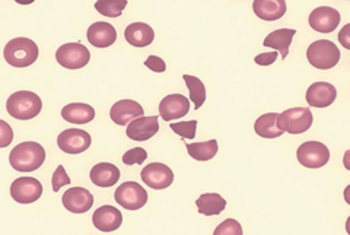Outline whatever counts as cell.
Here are the masks:
<instances>
[{
    "instance_id": "30bf717a",
    "label": "cell",
    "mask_w": 350,
    "mask_h": 235,
    "mask_svg": "<svg viewBox=\"0 0 350 235\" xmlns=\"http://www.w3.org/2000/svg\"><path fill=\"white\" fill-rule=\"evenodd\" d=\"M91 142H92L91 134L82 129L63 130L57 138L59 148L64 153H69V155H78L85 152L86 149H90Z\"/></svg>"
},
{
    "instance_id": "7a4b0ae2",
    "label": "cell",
    "mask_w": 350,
    "mask_h": 235,
    "mask_svg": "<svg viewBox=\"0 0 350 235\" xmlns=\"http://www.w3.org/2000/svg\"><path fill=\"white\" fill-rule=\"evenodd\" d=\"M38 46L36 41L27 37L10 40L3 49V58L8 64L14 67H28L38 59Z\"/></svg>"
},
{
    "instance_id": "1f68e13d",
    "label": "cell",
    "mask_w": 350,
    "mask_h": 235,
    "mask_svg": "<svg viewBox=\"0 0 350 235\" xmlns=\"http://www.w3.org/2000/svg\"><path fill=\"white\" fill-rule=\"evenodd\" d=\"M148 158V152L144 148H133L123 155V162L126 165H142Z\"/></svg>"
},
{
    "instance_id": "e0dca14e",
    "label": "cell",
    "mask_w": 350,
    "mask_h": 235,
    "mask_svg": "<svg viewBox=\"0 0 350 235\" xmlns=\"http://www.w3.org/2000/svg\"><path fill=\"white\" fill-rule=\"evenodd\" d=\"M337 98V89L328 82H315L306 91V103L310 107L327 108L330 107Z\"/></svg>"
},
{
    "instance_id": "ffe728a7",
    "label": "cell",
    "mask_w": 350,
    "mask_h": 235,
    "mask_svg": "<svg viewBox=\"0 0 350 235\" xmlns=\"http://www.w3.org/2000/svg\"><path fill=\"white\" fill-rule=\"evenodd\" d=\"M124 38L130 46L144 49L150 46L153 40H155V32L145 22H133V24H130L124 29Z\"/></svg>"
},
{
    "instance_id": "4dcf8cb0",
    "label": "cell",
    "mask_w": 350,
    "mask_h": 235,
    "mask_svg": "<svg viewBox=\"0 0 350 235\" xmlns=\"http://www.w3.org/2000/svg\"><path fill=\"white\" fill-rule=\"evenodd\" d=\"M215 235H243V227L235 219H226L215 231Z\"/></svg>"
},
{
    "instance_id": "ba28073f",
    "label": "cell",
    "mask_w": 350,
    "mask_h": 235,
    "mask_svg": "<svg viewBox=\"0 0 350 235\" xmlns=\"http://www.w3.org/2000/svg\"><path fill=\"white\" fill-rule=\"evenodd\" d=\"M297 156L299 164L306 168H321L330 161V151L321 142L308 140L298 148Z\"/></svg>"
},
{
    "instance_id": "cb8c5ba5",
    "label": "cell",
    "mask_w": 350,
    "mask_h": 235,
    "mask_svg": "<svg viewBox=\"0 0 350 235\" xmlns=\"http://www.w3.org/2000/svg\"><path fill=\"white\" fill-rule=\"evenodd\" d=\"M62 117L66 121L75 123V125H86V123H91L95 119V110L90 104L72 103L63 107Z\"/></svg>"
},
{
    "instance_id": "d590c367",
    "label": "cell",
    "mask_w": 350,
    "mask_h": 235,
    "mask_svg": "<svg viewBox=\"0 0 350 235\" xmlns=\"http://www.w3.org/2000/svg\"><path fill=\"white\" fill-rule=\"evenodd\" d=\"M278 51H270V53H261L254 58V62L258 66H270L278 60Z\"/></svg>"
},
{
    "instance_id": "5bb4252c",
    "label": "cell",
    "mask_w": 350,
    "mask_h": 235,
    "mask_svg": "<svg viewBox=\"0 0 350 235\" xmlns=\"http://www.w3.org/2000/svg\"><path fill=\"white\" fill-rule=\"evenodd\" d=\"M159 130V121L157 116L137 117L127 125L126 134L133 142H146L152 139Z\"/></svg>"
},
{
    "instance_id": "8fae6325",
    "label": "cell",
    "mask_w": 350,
    "mask_h": 235,
    "mask_svg": "<svg viewBox=\"0 0 350 235\" xmlns=\"http://www.w3.org/2000/svg\"><path fill=\"white\" fill-rule=\"evenodd\" d=\"M142 182L153 190L168 188L174 183V173L171 168L162 162H152L140 173Z\"/></svg>"
},
{
    "instance_id": "7c38bea8",
    "label": "cell",
    "mask_w": 350,
    "mask_h": 235,
    "mask_svg": "<svg viewBox=\"0 0 350 235\" xmlns=\"http://www.w3.org/2000/svg\"><path fill=\"white\" fill-rule=\"evenodd\" d=\"M342 15L338 14V10L330 6H320L315 8L310 14V25L312 29L321 34H328L337 29L338 24H340Z\"/></svg>"
},
{
    "instance_id": "9a60e30c",
    "label": "cell",
    "mask_w": 350,
    "mask_h": 235,
    "mask_svg": "<svg viewBox=\"0 0 350 235\" xmlns=\"http://www.w3.org/2000/svg\"><path fill=\"white\" fill-rule=\"evenodd\" d=\"M190 111V99L181 94L167 95L159 104V116L165 120H177L189 114Z\"/></svg>"
},
{
    "instance_id": "836d02e7",
    "label": "cell",
    "mask_w": 350,
    "mask_h": 235,
    "mask_svg": "<svg viewBox=\"0 0 350 235\" xmlns=\"http://www.w3.org/2000/svg\"><path fill=\"white\" fill-rule=\"evenodd\" d=\"M14 139V130L5 120H0V147L6 148Z\"/></svg>"
},
{
    "instance_id": "d6986e66",
    "label": "cell",
    "mask_w": 350,
    "mask_h": 235,
    "mask_svg": "<svg viewBox=\"0 0 350 235\" xmlns=\"http://www.w3.org/2000/svg\"><path fill=\"white\" fill-rule=\"evenodd\" d=\"M92 223L96 230H100L103 232H113L122 227L123 215L117 208L111 205H105L98 208L94 212Z\"/></svg>"
},
{
    "instance_id": "484cf974",
    "label": "cell",
    "mask_w": 350,
    "mask_h": 235,
    "mask_svg": "<svg viewBox=\"0 0 350 235\" xmlns=\"http://www.w3.org/2000/svg\"><path fill=\"white\" fill-rule=\"evenodd\" d=\"M278 119H279L278 113L262 114L256 121L254 132L260 138H265V139L280 138L284 132L278 126Z\"/></svg>"
},
{
    "instance_id": "3957f363",
    "label": "cell",
    "mask_w": 350,
    "mask_h": 235,
    "mask_svg": "<svg viewBox=\"0 0 350 235\" xmlns=\"http://www.w3.org/2000/svg\"><path fill=\"white\" fill-rule=\"evenodd\" d=\"M6 110L16 120H31L41 113L42 101L36 92L18 91L8 98Z\"/></svg>"
},
{
    "instance_id": "f1b7e54d",
    "label": "cell",
    "mask_w": 350,
    "mask_h": 235,
    "mask_svg": "<svg viewBox=\"0 0 350 235\" xmlns=\"http://www.w3.org/2000/svg\"><path fill=\"white\" fill-rule=\"evenodd\" d=\"M127 6V0H98L95 2V9L104 16L118 18L123 14Z\"/></svg>"
},
{
    "instance_id": "d6a6232c",
    "label": "cell",
    "mask_w": 350,
    "mask_h": 235,
    "mask_svg": "<svg viewBox=\"0 0 350 235\" xmlns=\"http://www.w3.org/2000/svg\"><path fill=\"white\" fill-rule=\"evenodd\" d=\"M69 184H70V177L68 175V173H66L64 166H63V165H59V166L56 168V171H54L53 177H51L53 192L57 193L63 186H69Z\"/></svg>"
},
{
    "instance_id": "8992f818",
    "label": "cell",
    "mask_w": 350,
    "mask_h": 235,
    "mask_svg": "<svg viewBox=\"0 0 350 235\" xmlns=\"http://www.w3.org/2000/svg\"><path fill=\"white\" fill-rule=\"evenodd\" d=\"M114 199L126 210H137L148 203V192L136 182H126L116 188Z\"/></svg>"
},
{
    "instance_id": "52a82bcc",
    "label": "cell",
    "mask_w": 350,
    "mask_h": 235,
    "mask_svg": "<svg viewBox=\"0 0 350 235\" xmlns=\"http://www.w3.org/2000/svg\"><path fill=\"white\" fill-rule=\"evenodd\" d=\"M56 60L66 69H82L91 60V53L81 42L63 44L56 51Z\"/></svg>"
},
{
    "instance_id": "e575fe53",
    "label": "cell",
    "mask_w": 350,
    "mask_h": 235,
    "mask_svg": "<svg viewBox=\"0 0 350 235\" xmlns=\"http://www.w3.org/2000/svg\"><path fill=\"white\" fill-rule=\"evenodd\" d=\"M145 66L148 69H150L152 72L157 73H163L167 71V64L158 55H149V58L145 60Z\"/></svg>"
},
{
    "instance_id": "44dd1931",
    "label": "cell",
    "mask_w": 350,
    "mask_h": 235,
    "mask_svg": "<svg viewBox=\"0 0 350 235\" xmlns=\"http://www.w3.org/2000/svg\"><path fill=\"white\" fill-rule=\"evenodd\" d=\"M297 34V29L291 28H280L270 32L269 36L262 41V46L269 49H275V51H280V59L284 60L289 54V47L292 44L293 36Z\"/></svg>"
},
{
    "instance_id": "277c9868",
    "label": "cell",
    "mask_w": 350,
    "mask_h": 235,
    "mask_svg": "<svg viewBox=\"0 0 350 235\" xmlns=\"http://www.w3.org/2000/svg\"><path fill=\"white\" fill-rule=\"evenodd\" d=\"M340 58V50L330 40H317L306 50V59H308L310 64L320 71L333 69Z\"/></svg>"
},
{
    "instance_id": "7402d4cb",
    "label": "cell",
    "mask_w": 350,
    "mask_h": 235,
    "mask_svg": "<svg viewBox=\"0 0 350 235\" xmlns=\"http://www.w3.org/2000/svg\"><path fill=\"white\" fill-rule=\"evenodd\" d=\"M90 177H91V182L95 186L101 188H108V187L116 186L117 182L120 180V170L114 164L100 162L94 165Z\"/></svg>"
},
{
    "instance_id": "4316f807",
    "label": "cell",
    "mask_w": 350,
    "mask_h": 235,
    "mask_svg": "<svg viewBox=\"0 0 350 235\" xmlns=\"http://www.w3.org/2000/svg\"><path fill=\"white\" fill-rule=\"evenodd\" d=\"M185 147H187V151L193 160L202 161V162L211 161L212 158H215V155L219 151L217 140H215V139L207 140V142H200V143L185 142Z\"/></svg>"
},
{
    "instance_id": "603a6c76",
    "label": "cell",
    "mask_w": 350,
    "mask_h": 235,
    "mask_svg": "<svg viewBox=\"0 0 350 235\" xmlns=\"http://www.w3.org/2000/svg\"><path fill=\"white\" fill-rule=\"evenodd\" d=\"M254 14L262 21H278L286 14L284 0H254Z\"/></svg>"
},
{
    "instance_id": "2e32d148",
    "label": "cell",
    "mask_w": 350,
    "mask_h": 235,
    "mask_svg": "<svg viewBox=\"0 0 350 235\" xmlns=\"http://www.w3.org/2000/svg\"><path fill=\"white\" fill-rule=\"evenodd\" d=\"M145 113L144 107H142L137 101L133 99H122L109 110V119H111L118 126H127L129 123L133 121L137 117H142Z\"/></svg>"
},
{
    "instance_id": "f546056e",
    "label": "cell",
    "mask_w": 350,
    "mask_h": 235,
    "mask_svg": "<svg viewBox=\"0 0 350 235\" xmlns=\"http://www.w3.org/2000/svg\"><path fill=\"white\" fill-rule=\"evenodd\" d=\"M170 127L174 133L180 134V136L184 138V139H194L196 138V130H197V120L171 123Z\"/></svg>"
},
{
    "instance_id": "6da1fadb",
    "label": "cell",
    "mask_w": 350,
    "mask_h": 235,
    "mask_svg": "<svg viewBox=\"0 0 350 235\" xmlns=\"http://www.w3.org/2000/svg\"><path fill=\"white\" fill-rule=\"evenodd\" d=\"M46 149L37 142H22L9 153V162L19 173H32L46 161Z\"/></svg>"
},
{
    "instance_id": "8d00e7d4",
    "label": "cell",
    "mask_w": 350,
    "mask_h": 235,
    "mask_svg": "<svg viewBox=\"0 0 350 235\" xmlns=\"http://www.w3.org/2000/svg\"><path fill=\"white\" fill-rule=\"evenodd\" d=\"M349 31H350V24L345 25V28L340 31V34H338V41H340V42L343 44V47L347 49V50H350V41L347 40V38H349V37H347Z\"/></svg>"
},
{
    "instance_id": "ac0fdd59",
    "label": "cell",
    "mask_w": 350,
    "mask_h": 235,
    "mask_svg": "<svg viewBox=\"0 0 350 235\" xmlns=\"http://www.w3.org/2000/svg\"><path fill=\"white\" fill-rule=\"evenodd\" d=\"M86 38L95 49L111 47L117 40V29L108 22H95L88 28Z\"/></svg>"
},
{
    "instance_id": "83f0119b",
    "label": "cell",
    "mask_w": 350,
    "mask_h": 235,
    "mask_svg": "<svg viewBox=\"0 0 350 235\" xmlns=\"http://www.w3.org/2000/svg\"><path fill=\"white\" fill-rule=\"evenodd\" d=\"M183 79L189 88L190 99L193 101L194 108L199 110L206 101V86H204V84L199 79V77L191 76V75H184Z\"/></svg>"
},
{
    "instance_id": "9c48e42d",
    "label": "cell",
    "mask_w": 350,
    "mask_h": 235,
    "mask_svg": "<svg viewBox=\"0 0 350 235\" xmlns=\"http://www.w3.org/2000/svg\"><path fill=\"white\" fill-rule=\"evenodd\" d=\"M42 195V184L34 177H19L10 186V196L21 205L37 201Z\"/></svg>"
},
{
    "instance_id": "5b68a950",
    "label": "cell",
    "mask_w": 350,
    "mask_h": 235,
    "mask_svg": "<svg viewBox=\"0 0 350 235\" xmlns=\"http://www.w3.org/2000/svg\"><path fill=\"white\" fill-rule=\"evenodd\" d=\"M312 113L308 107H297L284 110L282 114H279L278 126L291 134H302L306 130H310L312 126Z\"/></svg>"
},
{
    "instance_id": "4fadbf2b",
    "label": "cell",
    "mask_w": 350,
    "mask_h": 235,
    "mask_svg": "<svg viewBox=\"0 0 350 235\" xmlns=\"http://www.w3.org/2000/svg\"><path fill=\"white\" fill-rule=\"evenodd\" d=\"M62 201L63 206L72 212V214H85V212L91 210L95 200L90 190L83 187H72L66 190Z\"/></svg>"
},
{
    "instance_id": "d4e9b609",
    "label": "cell",
    "mask_w": 350,
    "mask_h": 235,
    "mask_svg": "<svg viewBox=\"0 0 350 235\" xmlns=\"http://www.w3.org/2000/svg\"><path fill=\"white\" fill-rule=\"evenodd\" d=\"M196 206L202 215L216 217L226 208V200L219 193H204L196 200Z\"/></svg>"
}]
</instances>
